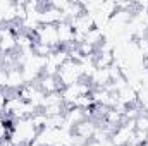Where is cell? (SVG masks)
I'll list each match as a JSON object with an SVG mask.
<instances>
[{
    "instance_id": "obj_14",
    "label": "cell",
    "mask_w": 148,
    "mask_h": 146,
    "mask_svg": "<svg viewBox=\"0 0 148 146\" xmlns=\"http://www.w3.org/2000/svg\"><path fill=\"white\" fill-rule=\"evenodd\" d=\"M40 89L48 95V93H55V91H60V83L57 79V76H43L40 79Z\"/></svg>"
},
{
    "instance_id": "obj_8",
    "label": "cell",
    "mask_w": 148,
    "mask_h": 146,
    "mask_svg": "<svg viewBox=\"0 0 148 146\" xmlns=\"http://www.w3.org/2000/svg\"><path fill=\"white\" fill-rule=\"evenodd\" d=\"M17 46V33L12 28H2L0 29V52L9 53Z\"/></svg>"
},
{
    "instance_id": "obj_19",
    "label": "cell",
    "mask_w": 148,
    "mask_h": 146,
    "mask_svg": "<svg viewBox=\"0 0 148 146\" xmlns=\"http://www.w3.org/2000/svg\"><path fill=\"white\" fill-rule=\"evenodd\" d=\"M7 88V67H0V89Z\"/></svg>"
},
{
    "instance_id": "obj_7",
    "label": "cell",
    "mask_w": 148,
    "mask_h": 146,
    "mask_svg": "<svg viewBox=\"0 0 148 146\" xmlns=\"http://www.w3.org/2000/svg\"><path fill=\"white\" fill-rule=\"evenodd\" d=\"M38 21H40L41 26H45V24H59V23H64L66 17H64V14L60 10H57L55 7L48 5V7H45V9L40 10Z\"/></svg>"
},
{
    "instance_id": "obj_21",
    "label": "cell",
    "mask_w": 148,
    "mask_h": 146,
    "mask_svg": "<svg viewBox=\"0 0 148 146\" xmlns=\"http://www.w3.org/2000/svg\"><path fill=\"white\" fill-rule=\"evenodd\" d=\"M84 146H100V143L98 141H91V143H86Z\"/></svg>"
},
{
    "instance_id": "obj_15",
    "label": "cell",
    "mask_w": 148,
    "mask_h": 146,
    "mask_svg": "<svg viewBox=\"0 0 148 146\" xmlns=\"http://www.w3.org/2000/svg\"><path fill=\"white\" fill-rule=\"evenodd\" d=\"M93 105H95V102H93V96H91V93H90V95H83V96L76 98L69 107H74V108H79V110H84V112H86L88 108H91Z\"/></svg>"
},
{
    "instance_id": "obj_20",
    "label": "cell",
    "mask_w": 148,
    "mask_h": 146,
    "mask_svg": "<svg viewBox=\"0 0 148 146\" xmlns=\"http://www.w3.org/2000/svg\"><path fill=\"white\" fill-rule=\"evenodd\" d=\"M5 105H7V95L0 89V117L5 113Z\"/></svg>"
},
{
    "instance_id": "obj_17",
    "label": "cell",
    "mask_w": 148,
    "mask_h": 146,
    "mask_svg": "<svg viewBox=\"0 0 148 146\" xmlns=\"http://www.w3.org/2000/svg\"><path fill=\"white\" fill-rule=\"evenodd\" d=\"M10 129H12V124H9L3 117H0V143H3V141L9 139Z\"/></svg>"
},
{
    "instance_id": "obj_10",
    "label": "cell",
    "mask_w": 148,
    "mask_h": 146,
    "mask_svg": "<svg viewBox=\"0 0 148 146\" xmlns=\"http://www.w3.org/2000/svg\"><path fill=\"white\" fill-rule=\"evenodd\" d=\"M97 129H98V127L95 126V122L86 119L84 122H81V124H79V126L74 129V136H76L79 141H83V143H88V139L95 136Z\"/></svg>"
},
{
    "instance_id": "obj_9",
    "label": "cell",
    "mask_w": 148,
    "mask_h": 146,
    "mask_svg": "<svg viewBox=\"0 0 148 146\" xmlns=\"http://www.w3.org/2000/svg\"><path fill=\"white\" fill-rule=\"evenodd\" d=\"M24 86H26V83H24V77H23L21 69L17 65L7 67V89H10V91H21Z\"/></svg>"
},
{
    "instance_id": "obj_6",
    "label": "cell",
    "mask_w": 148,
    "mask_h": 146,
    "mask_svg": "<svg viewBox=\"0 0 148 146\" xmlns=\"http://www.w3.org/2000/svg\"><path fill=\"white\" fill-rule=\"evenodd\" d=\"M19 96L31 103L35 108L41 110V105H43V100H45V93L40 89V86H35V84H26L21 91H19Z\"/></svg>"
},
{
    "instance_id": "obj_4",
    "label": "cell",
    "mask_w": 148,
    "mask_h": 146,
    "mask_svg": "<svg viewBox=\"0 0 148 146\" xmlns=\"http://www.w3.org/2000/svg\"><path fill=\"white\" fill-rule=\"evenodd\" d=\"M36 43L41 45H47L53 50L60 48V43H59V35H57V24H45V26H40L36 33Z\"/></svg>"
},
{
    "instance_id": "obj_12",
    "label": "cell",
    "mask_w": 148,
    "mask_h": 146,
    "mask_svg": "<svg viewBox=\"0 0 148 146\" xmlns=\"http://www.w3.org/2000/svg\"><path fill=\"white\" fill-rule=\"evenodd\" d=\"M57 35H59V43L60 45H71L74 41V29L69 21L59 23L57 24Z\"/></svg>"
},
{
    "instance_id": "obj_5",
    "label": "cell",
    "mask_w": 148,
    "mask_h": 146,
    "mask_svg": "<svg viewBox=\"0 0 148 146\" xmlns=\"http://www.w3.org/2000/svg\"><path fill=\"white\" fill-rule=\"evenodd\" d=\"M90 93H91V88H90V84H88L86 81H79V83L71 84V86H67V88H62V91H60L62 100H64V103H66L67 107L73 103L76 98H79V96H83V95H90Z\"/></svg>"
},
{
    "instance_id": "obj_16",
    "label": "cell",
    "mask_w": 148,
    "mask_h": 146,
    "mask_svg": "<svg viewBox=\"0 0 148 146\" xmlns=\"http://www.w3.org/2000/svg\"><path fill=\"white\" fill-rule=\"evenodd\" d=\"M102 41H103V31L98 29V28H93V29L84 36V41H83V43H88V45H91V46L95 48L97 45H102Z\"/></svg>"
},
{
    "instance_id": "obj_3",
    "label": "cell",
    "mask_w": 148,
    "mask_h": 146,
    "mask_svg": "<svg viewBox=\"0 0 148 146\" xmlns=\"http://www.w3.org/2000/svg\"><path fill=\"white\" fill-rule=\"evenodd\" d=\"M134 120H127L124 124H121L110 136V141L115 146H126V145H133L134 139Z\"/></svg>"
},
{
    "instance_id": "obj_1",
    "label": "cell",
    "mask_w": 148,
    "mask_h": 146,
    "mask_svg": "<svg viewBox=\"0 0 148 146\" xmlns=\"http://www.w3.org/2000/svg\"><path fill=\"white\" fill-rule=\"evenodd\" d=\"M38 132H40V129L33 124L31 117H28V119H17L12 124L9 143L12 146H28L36 139Z\"/></svg>"
},
{
    "instance_id": "obj_11",
    "label": "cell",
    "mask_w": 148,
    "mask_h": 146,
    "mask_svg": "<svg viewBox=\"0 0 148 146\" xmlns=\"http://www.w3.org/2000/svg\"><path fill=\"white\" fill-rule=\"evenodd\" d=\"M12 21H17L16 2L0 0V23H12Z\"/></svg>"
},
{
    "instance_id": "obj_23",
    "label": "cell",
    "mask_w": 148,
    "mask_h": 146,
    "mask_svg": "<svg viewBox=\"0 0 148 146\" xmlns=\"http://www.w3.org/2000/svg\"><path fill=\"white\" fill-rule=\"evenodd\" d=\"M147 145H148V132H147Z\"/></svg>"
},
{
    "instance_id": "obj_24",
    "label": "cell",
    "mask_w": 148,
    "mask_h": 146,
    "mask_svg": "<svg viewBox=\"0 0 148 146\" xmlns=\"http://www.w3.org/2000/svg\"><path fill=\"white\" fill-rule=\"evenodd\" d=\"M0 29H2V23H0Z\"/></svg>"
},
{
    "instance_id": "obj_22",
    "label": "cell",
    "mask_w": 148,
    "mask_h": 146,
    "mask_svg": "<svg viewBox=\"0 0 148 146\" xmlns=\"http://www.w3.org/2000/svg\"><path fill=\"white\" fill-rule=\"evenodd\" d=\"M28 146H40V145H38L36 141H33V143H31V145H28Z\"/></svg>"
},
{
    "instance_id": "obj_2",
    "label": "cell",
    "mask_w": 148,
    "mask_h": 146,
    "mask_svg": "<svg viewBox=\"0 0 148 146\" xmlns=\"http://www.w3.org/2000/svg\"><path fill=\"white\" fill-rule=\"evenodd\" d=\"M57 79L60 83L62 88H67L71 84H76L79 81H83V67H81V62H76V60H67L57 72Z\"/></svg>"
},
{
    "instance_id": "obj_13",
    "label": "cell",
    "mask_w": 148,
    "mask_h": 146,
    "mask_svg": "<svg viewBox=\"0 0 148 146\" xmlns=\"http://www.w3.org/2000/svg\"><path fill=\"white\" fill-rule=\"evenodd\" d=\"M90 81H91L97 88H107L112 83L110 67H107V69H95V72L90 77Z\"/></svg>"
},
{
    "instance_id": "obj_18",
    "label": "cell",
    "mask_w": 148,
    "mask_h": 146,
    "mask_svg": "<svg viewBox=\"0 0 148 146\" xmlns=\"http://www.w3.org/2000/svg\"><path fill=\"white\" fill-rule=\"evenodd\" d=\"M134 127L136 131H143V132H148V115H138L134 119Z\"/></svg>"
}]
</instances>
